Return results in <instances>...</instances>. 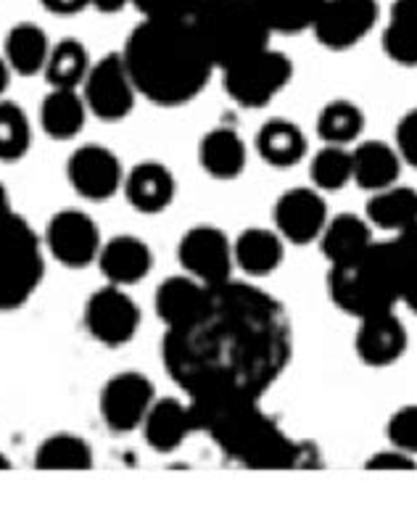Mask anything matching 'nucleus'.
I'll return each instance as SVG.
<instances>
[{"label":"nucleus","mask_w":417,"mask_h":512,"mask_svg":"<svg viewBox=\"0 0 417 512\" xmlns=\"http://www.w3.org/2000/svg\"><path fill=\"white\" fill-rule=\"evenodd\" d=\"M164 365L191 399L259 396L278 381L291 354V330L272 296L227 280L188 328L167 330Z\"/></svg>","instance_id":"obj_1"},{"label":"nucleus","mask_w":417,"mask_h":512,"mask_svg":"<svg viewBox=\"0 0 417 512\" xmlns=\"http://www.w3.org/2000/svg\"><path fill=\"white\" fill-rule=\"evenodd\" d=\"M122 61L135 90L159 106L196 98L214 69L191 19H146L127 37Z\"/></svg>","instance_id":"obj_2"},{"label":"nucleus","mask_w":417,"mask_h":512,"mask_svg":"<svg viewBox=\"0 0 417 512\" xmlns=\"http://www.w3.org/2000/svg\"><path fill=\"white\" fill-rule=\"evenodd\" d=\"M191 420L193 431L209 433L222 452L246 468H309L312 460H317L309 444L291 439L272 417L259 410L257 399H241V396L191 399Z\"/></svg>","instance_id":"obj_3"},{"label":"nucleus","mask_w":417,"mask_h":512,"mask_svg":"<svg viewBox=\"0 0 417 512\" xmlns=\"http://www.w3.org/2000/svg\"><path fill=\"white\" fill-rule=\"evenodd\" d=\"M191 24L214 69H227L262 51L272 35L254 0H204Z\"/></svg>","instance_id":"obj_4"},{"label":"nucleus","mask_w":417,"mask_h":512,"mask_svg":"<svg viewBox=\"0 0 417 512\" xmlns=\"http://www.w3.org/2000/svg\"><path fill=\"white\" fill-rule=\"evenodd\" d=\"M43 280L40 238L0 185V312L22 307Z\"/></svg>","instance_id":"obj_5"},{"label":"nucleus","mask_w":417,"mask_h":512,"mask_svg":"<svg viewBox=\"0 0 417 512\" xmlns=\"http://www.w3.org/2000/svg\"><path fill=\"white\" fill-rule=\"evenodd\" d=\"M222 74H225L227 96L246 109H259L286 88L293 66L286 53L272 51L267 45L238 64L222 69Z\"/></svg>","instance_id":"obj_6"},{"label":"nucleus","mask_w":417,"mask_h":512,"mask_svg":"<svg viewBox=\"0 0 417 512\" xmlns=\"http://www.w3.org/2000/svg\"><path fill=\"white\" fill-rule=\"evenodd\" d=\"M85 90V106L93 111L98 119L117 122L127 117L135 106L138 90L132 85L127 66L122 61V53H109L101 61L90 66L88 77L82 82Z\"/></svg>","instance_id":"obj_7"},{"label":"nucleus","mask_w":417,"mask_h":512,"mask_svg":"<svg viewBox=\"0 0 417 512\" xmlns=\"http://www.w3.org/2000/svg\"><path fill=\"white\" fill-rule=\"evenodd\" d=\"M328 288L330 299L336 301L344 312L359 317V320L396 307V296L367 267L365 259L344 264V267H330Z\"/></svg>","instance_id":"obj_8"},{"label":"nucleus","mask_w":417,"mask_h":512,"mask_svg":"<svg viewBox=\"0 0 417 512\" xmlns=\"http://www.w3.org/2000/svg\"><path fill=\"white\" fill-rule=\"evenodd\" d=\"M378 22L375 0H322L315 16L317 40L330 51H346L362 43Z\"/></svg>","instance_id":"obj_9"},{"label":"nucleus","mask_w":417,"mask_h":512,"mask_svg":"<svg viewBox=\"0 0 417 512\" xmlns=\"http://www.w3.org/2000/svg\"><path fill=\"white\" fill-rule=\"evenodd\" d=\"M85 325L98 344L122 346L138 333L140 309L127 296L125 288L109 283L93 293L85 304Z\"/></svg>","instance_id":"obj_10"},{"label":"nucleus","mask_w":417,"mask_h":512,"mask_svg":"<svg viewBox=\"0 0 417 512\" xmlns=\"http://www.w3.org/2000/svg\"><path fill=\"white\" fill-rule=\"evenodd\" d=\"M177 254H180L183 270L201 280V283H206V286L217 288L230 280V272H233L235 264L233 246L217 227H191L183 235Z\"/></svg>","instance_id":"obj_11"},{"label":"nucleus","mask_w":417,"mask_h":512,"mask_svg":"<svg viewBox=\"0 0 417 512\" xmlns=\"http://www.w3.org/2000/svg\"><path fill=\"white\" fill-rule=\"evenodd\" d=\"M156 402L154 386L143 373H119L114 375L101 394L103 420L114 433L135 431L143 425L151 404Z\"/></svg>","instance_id":"obj_12"},{"label":"nucleus","mask_w":417,"mask_h":512,"mask_svg":"<svg viewBox=\"0 0 417 512\" xmlns=\"http://www.w3.org/2000/svg\"><path fill=\"white\" fill-rule=\"evenodd\" d=\"M45 243L61 264L66 267H85L96 262L101 254V233L98 225L80 209H64L48 222Z\"/></svg>","instance_id":"obj_13"},{"label":"nucleus","mask_w":417,"mask_h":512,"mask_svg":"<svg viewBox=\"0 0 417 512\" xmlns=\"http://www.w3.org/2000/svg\"><path fill=\"white\" fill-rule=\"evenodd\" d=\"M69 183L88 201H106L122 188V164L106 146H82L69 159Z\"/></svg>","instance_id":"obj_14"},{"label":"nucleus","mask_w":417,"mask_h":512,"mask_svg":"<svg viewBox=\"0 0 417 512\" xmlns=\"http://www.w3.org/2000/svg\"><path fill=\"white\" fill-rule=\"evenodd\" d=\"M275 225L283 241L299 243V246L312 243L328 225L325 198L312 188H293L283 193L275 204Z\"/></svg>","instance_id":"obj_15"},{"label":"nucleus","mask_w":417,"mask_h":512,"mask_svg":"<svg viewBox=\"0 0 417 512\" xmlns=\"http://www.w3.org/2000/svg\"><path fill=\"white\" fill-rule=\"evenodd\" d=\"M212 286H206L193 275H177L164 280L156 291V315L167 330L188 328L191 322L204 315L212 301Z\"/></svg>","instance_id":"obj_16"},{"label":"nucleus","mask_w":417,"mask_h":512,"mask_svg":"<svg viewBox=\"0 0 417 512\" xmlns=\"http://www.w3.org/2000/svg\"><path fill=\"white\" fill-rule=\"evenodd\" d=\"M404 349H407V328L394 315V309L359 320L357 352L367 365H394L396 359L404 354Z\"/></svg>","instance_id":"obj_17"},{"label":"nucleus","mask_w":417,"mask_h":512,"mask_svg":"<svg viewBox=\"0 0 417 512\" xmlns=\"http://www.w3.org/2000/svg\"><path fill=\"white\" fill-rule=\"evenodd\" d=\"M98 264H101L109 283L127 288L151 272L154 254L148 249V243L135 238V235H114L111 241L101 246Z\"/></svg>","instance_id":"obj_18"},{"label":"nucleus","mask_w":417,"mask_h":512,"mask_svg":"<svg viewBox=\"0 0 417 512\" xmlns=\"http://www.w3.org/2000/svg\"><path fill=\"white\" fill-rule=\"evenodd\" d=\"M320 238L322 254L330 262V267L359 262L375 243L373 233H370V222L357 217V214H341L336 220H328Z\"/></svg>","instance_id":"obj_19"},{"label":"nucleus","mask_w":417,"mask_h":512,"mask_svg":"<svg viewBox=\"0 0 417 512\" xmlns=\"http://www.w3.org/2000/svg\"><path fill=\"white\" fill-rule=\"evenodd\" d=\"M125 193L130 204L143 214H156L167 209L175 198V177L169 167L159 161H146L130 169L125 177Z\"/></svg>","instance_id":"obj_20"},{"label":"nucleus","mask_w":417,"mask_h":512,"mask_svg":"<svg viewBox=\"0 0 417 512\" xmlns=\"http://www.w3.org/2000/svg\"><path fill=\"white\" fill-rule=\"evenodd\" d=\"M146 441L154 452H175L185 441V436L193 431L191 407H185L177 399H156L143 420Z\"/></svg>","instance_id":"obj_21"},{"label":"nucleus","mask_w":417,"mask_h":512,"mask_svg":"<svg viewBox=\"0 0 417 512\" xmlns=\"http://www.w3.org/2000/svg\"><path fill=\"white\" fill-rule=\"evenodd\" d=\"M354 164V183L362 185L365 191H383L391 188L399 180V169H402V156L386 143L378 140H367L357 151H352Z\"/></svg>","instance_id":"obj_22"},{"label":"nucleus","mask_w":417,"mask_h":512,"mask_svg":"<svg viewBox=\"0 0 417 512\" xmlns=\"http://www.w3.org/2000/svg\"><path fill=\"white\" fill-rule=\"evenodd\" d=\"M246 143L235 130L220 127V130L206 132L198 148V159L204 167L206 175L217 177V180H233L246 167Z\"/></svg>","instance_id":"obj_23"},{"label":"nucleus","mask_w":417,"mask_h":512,"mask_svg":"<svg viewBox=\"0 0 417 512\" xmlns=\"http://www.w3.org/2000/svg\"><path fill=\"white\" fill-rule=\"evenodd\" d=\"M85 117H88V106L77 88H51L40 106V125L45 135L56 140H72L85 125Z\"/></svg>","instance_id":"obj_24"},{"label":"nucleus","mask_w":417,"mask_h":512,"mask_svg":"<svg viewBox=\"0 0 417 512\" xmlns=\"http://www.w3.org/2000/svg\"><path fill=\"white\" fill-rule=\"evenodd\" d=\"M233 259L249 275L275 272L283 262V235L272 233L267 227L243 230L238 241L233 243Z\"/></svg>","instance_id":"obj_25"},{"label":"nucleus","mask_w":417,"mask_h":512,"mask_svg":"<svg viewBox=\"0 0 417 512\" xmlns=\"http://www.w3.org/2000/svg\"><path fill=\"white\" fill-rule=\"evenodd\" d=\"M48 53H51L48 35L37 24L22 22L8 30L3 56H6L11 72L22 74V77L40 74V69H45Z\"/></svg>","instance_id":"obj_26"},{"label":"nucleus","mask_w":417,"mask_h":512,"mask_svg":"<svg viewBox=\"0 0 417 512\" xmlns=\"http://www.w3.org/2000/svg\"><path fill=\"white\" fill-rule=\"evenodd\" d=\"M257 151L272 167H293L307 156V135L288 119H272L259 130Z\"/></svg>","instance_id":"obj_27"},{"label":"nucleus","mask_w":417,"mask_h":512,"mask_svg":"<svg viewBox=\"0 0 417 512\" xmlns=\"http://www.w3.org/2000/svg\"><path fill=\"white\" fill-rule=\"evenodd\" d=\"M383 51L402 66H417V0H396L383 30Z\"/></svg>","instance_id":"obj_28"},{"label":"nucleus","mask_w":417,"mask_h":512,"mask_svg":"<svg viewBox=\"0 0 417 512\" xmlns=\"http://www.w3.org/2000/svg\"><path fill=\"white\" fill-rule=\"evenodd\" d=\"M367 222L402 233L417 222V193L404 185H391L373 193L367 201Z\"/></svg>","instance_id":"obj_29"},{"label":"nucleus","mask_w":417,"mask_h":512,"mask_svg":"<svg viewBox=\"0 0 417 512\" xmlns=\"http://www.w3.org/2000/svg\"><path fill=\"white\" fill-rule=\"evenodd\" d=\"M90 66L93 61H90L88 48L80 40L66 37L56 48H51L43 72L45 80L51 82V88H77L88 77Z\"/></svg>","instance_id":"obj_30"},{"label":"nucleus","mask_w":417,"mask_h":512,"mask_svg":"<svg viewBox=\"0 0 417 512\" xmlns=\"http://www.w3.org/2000/svg\"><path fill=\"white\" fill-rule=\"evenodd\" d=\"M35 465L40 470H88L93 468V449L74 433H56L40 444Z\"/></svg>","instance_id":"obj_31"},{"label":"nucleus","mask_w":417,"mask_h":512,"mask_svg":"<svg viewBox=\"0 0 417 512\" xmlns=\"http://www.w3.org/2000/svg\"><path fill=\"white\" fill-rule=\"evenodd\" d=\"M254 3L270 32H283V35L312 30L322 6V0H254Z\"/></svg>","instance_id":"obj_32"},{"label":"nucleus","mask_w":417,"mask_h":512,"mask_svg":"<svg viewBox=\"0 0 417 512\" xmlns=\"http://www.w3.org/2000/svg\"><path fill=\"white\" fill-rule=\"evenodd\" d=\"M365 127V114L357 103L333 101L320 111L317 117V132L325 140V146H346L359 138Z\"/></svg>","instance_id":"obj_33"},{"label":"nucleus","mask_w":417,"mask_h":512,"mask_svg":"<svg viewBox=\"0 0 417 512\" xmlns=\"http://www.w3.org/2000/svg\"><path fill=\"white\" fill-rule=\"evenodd\" d=\"M32 140L30 119L22 106L11 101H0V159L16 161L27 154Z\"/></svg>","instance_id":"obj_34"},{"label":"nucleus","mask_w":417,"mask_h":512,"mask_svg":"<svg viewBox=\"0 0 417 512\" xmlns=\"http://www.w3.org/2000/svg\"><path fill=\"white\" fill-rule=\"evenodd\" d=\"M312 180L322 191H341L346 183L354 180L352 151L344 146H325L312 159Z\"/></svg>","instance_id":"obj_35"},{"label":"nucleus","mask_w":417,"mask_h":512,"mask_svg":"<svg viewBox=\"0 0 417 512\" xmlns=\"http://www.w3.org/2000/svg\"><path fill=\"white\" fill-rule=\"evenodd\" d=\"M388 441L391 447L402 452L417 454V404H407L402 410H396L388 420Z\"/></svg>","instance_id":"obj_36"},{"label":"nucleus","mask_w":417,"mask_h":512,"mask_svg":"<svg viewBox=\"0 0 417 512\" xmlns=\"http://www.w3.org/2000/svg\"><path fill=\"white\" fill-rule=\"evenodd\" d=\"M146 19H191L204 0H130Z\"/></svg>","instance_id":"obj_37"},{"label":"nucleus","mask_w":417,"mask_h":512,"mask_svg":"<svg viewBox=\"0 0 417 512\" xmlns=\"http://www.w3.org/2000/svg\"><path fill=\"white\" fill-rule=\"evenodd\" d=\"M396 148L407 164L417 167V109L407 111L396 125Z\"/></svg>","instance_id":"obj_38"},{"label":"nucleus","mask_w":417,"mask_h":512,"mask_svg":"<svg viewBox=\"0 0 417 512\" xmlns=\"http://www.w3.org/2000/svg\"><path fill=\"white\" fill-rule=\"evenodd\" d=\"M367 468L370 470H412L415 468V457L402 449H386V452L373 454L370 460H367Z\"/></svg>","instance_id":"obj_39"},{"label":"nucleus","mask_w":417,"mask_h":512,"mask_svg":"<svg viewBox=\"0 0 417 512\" xmlns=\"http://www.w3.org/2000/svg\"><path fill=\"white\" fill-rule=\"evenodd\" d=\"M40 3H43L45 11H51V14L59 16L80 14L82 8L90 6V0H40Z\"/></svg>","instance_id":"obj_40"},{"label":"nucleus","mask_w":417,"mask_h":512,"mask_svg":"<svg viewBox=\"0 0 417 512\" xmlns=\"http://www.w3.org/2000/svg\"><path fill=\"white\" fill-rule=\"evenodd\" d=\"M127 3H130V0H90V6L103 11V14H117V11H122Z\"/></svg>","instance_id":"obj_41"},{"label":"nucleus","mask_w":417,"mask_h":512,"mask_svg":"<svg viewBox=\"0 0 417 512\" xmlns=\"http://www.w3.org/2000/svg\"><path fill=\"white\" fill-rule=\"evenodd\" d=\"M8 80H11V66H8L6 56H3V53H0V96H3V93H6Z\"/></svg>","instance_id":"obj_42"},{"label":"nucleus","mask_w":417,"mask_h":512,"mask_svg":"<svg viewBox=\"0 0 417 512\" xmlns=\"http://www.w3.org/2000/svg\"><path fill=\"white\" fill-rule=\"evenodd\" d=\"M11 468V462H8V457L3 452H0V470H8Z\"/></svg>","instance_id":"obj_43"}]
</instances>
